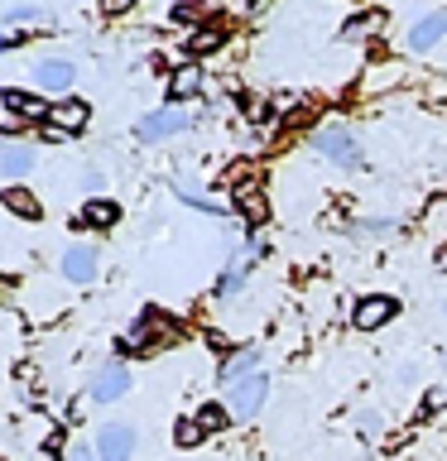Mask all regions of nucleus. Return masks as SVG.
I'll return each mask as SVG.
<instances>
[{
  "label": "nucleus",
  "instance_id": "nucleus-1",
  "mask_svg": "<svg viewBox=\"0 0 447 461\" xmlns=\"http://www.w3.org/2000/svg\"><path fill=\"white\" fill-rule=\"evenodd\" d=\"M173 341H178V322H173V317H164V312H144L140 322L125 331L121 351H125V356H150V351H159V346H173Z\"/></svg>",
  "mask_w": 447,
  "mask_h": 461
},
{
  "label": "nucleus",
  "instance_id": "nucleus-2",
  "mask_svg": "<svg viewBox=\"0 0 447 461\" xmlns=\"http://www.w3.org/2000/svg\"><path fill=\"white\" fill-rule=\"evenodd\" d=\"M265 399H269V375H245V380H236V384H226V409H231V418H255L260 409H265Z\"/></svg>",
  "mask_w": 447,
  "mask_h": 461
},
{
  "label": "nucleus",
  "instance_id": "nucleus-3",
  "mask_svg": "<svg viewBox=\"0 0 447 461\" xmlns=\"http://www.w3.org/2000/svg\"><path fill=\"white\" fill-rule=\"evenodd\" d=\"M317 154H327L337 168H356L360 158H366V154H360V140L346 125H323V130H317Z\"/></svg>",
  "mask_w": 447,
  "mask_h": 461
},
{
  "label": "nucleus",
  "instance_id": "nucleus-4",
  "mask_svg": "<svg viewBox=\"0 0 447 461\" xmlns=\"http://www.w3.org/2000/svg\"><path fill=\"white\" fill-rule=\"evenodd\" d=\"M187 125H193V115H183L178 106H164V111L144 115V121L135 125V135H140L144 144H159V140H173V135H183Z\"/></svg>",
  "mask_w": 447,
  "mask_h": 461
},
{
  "label": "nucleus",
  "instance_id": "nucleus-5",
  "mask_svg": "<svg viewBox=\"0 0 447 461\" xmlns=\"http://www.w3.org/2000/svg\"><path fill=\"white\" fill-rule=\"evenodd\" d=\"M96 456L101 461H130L135 456V428L130 423H106L96 432Z\"/></svg>",
  "mask_w": 447,
  "mask_h": 461
},
{
  "label": "nucleus",
  "instance_id": "nucleus-6",
  "mask_svg": "<svg viewBox=\"0 0 447 461\" xmlns=\"http://www.w3.org/2000/svg\"><path fill=\"white\" fill-rule=\"evenodd\" d=\"M442 39H447V10L418 14V20L409 24V49H414V53H433Z\"/></svg>",
  "mask_w": 447,
  "mask_h": 461
},
{
  "label": "nucleus",
  "instance_id": "nucleus-7",
  "mask_svg": "<svg viewBox=\"0 0 447 461\" xmlns=\"http://www.w3.org/2000/svg\"><path fill=\"white\" fill-rule=\"evenodd\" d=\"M395 312H399V303L389 298V294H370V298H360V303H356L351 322H356V331H375V327H385Z\"/></svg>",
  "mask_w": 447,
  "mask_h": 461
},
{
  "label": "nucleus",
  "instance_id": "nucleus-8",
  "mask_svg": "<svg viewBox=\"0 0 447 461\" xmlns=\"http://www.w3.org/2000/svg\"><path fill=\"white\" fill-rule=\"evenodd\" d=\"M87 121H92V106L78 101V96H63L49 115V130H58V135H78V130H87Z\"/></svg>",
  "mask_w": 447,
  "mask_h": 461
},
{
  "label": "nucleus",
  "instance_id": "nucleus-9",
  "mask_svg": "<svg viewBox=\"0 0 447 461\" xmlns=\"http://www.w3.org/2000/svg\"><path fill=\"white\" fill-rule=\"evenodd\" d=\"M0 106L14 111V115H29V121H49L53 115L49 101H43L39 92H24V86H5V92H0Z\"/></svg>",
  "mask_w": 447,
  "mask_h": 461
},
{
  "label": "nucleus",
  "instance_id": "nucleus-10",
  "mask_svg": "<svg viewBox=\"0 0 447 461\" xmlns=\"http://www.w3.org/2000/svg\"><path fill=\"white\" fill-rule=\"evenodd\" d=\"M130 389V370L121 366V360H111V366H101L96 370V380H92V399L96 403H115Z\"/></svg>",
  "mask_w": 447,
  "mask_h": 461
},
{
  "label": "nucleus",
  "instance_id": "nucleus-11",
  "mask_svg": "<svg viewBox=\"0 0 447 461\" xmlns=\"http://www.w3.org/2000/svg\"><path fill=\"white\" fill-rule=\"evenodd\" d=\"M72 77H78V68H72L68 58H43V63L34 68V86H39V92H68Z\"/></svg>",
  "mask_w": 447,
  "mask_h": 461
},
{
  "label": "nucleus",
  "instance_id": "nucleus-12",
  "mask_svg": "<svg viewBox=\"0 0 447 461\" xmlns=\"http://www.w3.org/2000/svg\"><path fill=\"white\" fill-rule=\"evenodd\" d=\"M63 279L68 284H92L96 279V250L92 245H68L63 250Z\"/></svg>",
  "mask_w": 447,
  "mask_h": 461
},
{
  "label": "nucleus",
  "instance_id": "nucleus-13",
  "mask_svg": "<svg viewBox=\"0 0 447 461\" xmlns=\"http://www.w3.org/2000/svg\"><path fill=\"white\" fill-rule=\"evenodd\" d=\"M236 207L245 212V221H251V226H265V221H269V197L260 193L255 183H241V193H236Z\"/></svg>",
  "mask_w": 447,
  "mask_h": 461
},
{
  "label": "nucleus",
  "instance_id": "nucleus-14",
  "mask_svg": "<svg viewBox=\"0 0 447 461\" xmlns=\"http://www.w3.org/2000/svg\"><path fill=\"white\" fill-rule=\"evenodd\" d=\"M78 221H82V226H92V230H111L115 221H121V207H115L111 197H92V202L82 207Z\"/></svg>",
  "mask_w": 447,
  "mask_h": 461
},
{
  "label": "nucleus",
  "instance_id": "nucleus-15",
  "mask_svg": "<svg viewBox=\"0 0 447 461\" xmlns=\"http://www.w3.org/2000/svg\"><path fill=\"white\" fill-rule=\"evenodd\" d=\"M0 202H5V212H14V216H24V221H39L43 216V207H39V197L29 193V187H5V193H0Z\"/></svg>",
  "mask_w": 447,
  "mask_h": 461
},
{
  "label": "nucleus",
  "instance_id": "nucleus-16",
  "mask_svg": "<svg viewBox=\"0 0 447 461\" xmlns=\"http://www.w3.org/2000/svg\"><path fill=\"white\" fill-rule=\"evenodd\" d=\"M255 370H260V351H255V346L231 351V356L222 360V380H226V384H236V380H245V375H255Z\"/></svg>",
  "mask_w": 447,
  "mask_h": 461
},
{
  "label": "nucleus",
  "instance_id": "nucleus-17",
  "mask_svg": "<svg viewBox=\"0 0 447 461\" xmlns=\"http://www.w3.org/2000/svg\"><path fill=\"white\" fill-rule=\"evenodd\" d=\"M169 96H173V101H193V96H202V68L183 63V68L169 77Z\"/></svg>",
  "mask_w": 447,
  "mask_h": 461
},
{
  "label": "nucleus",
  "instance_id": "nucleus-18",
  "mask_svg": "<svg viewBox=\"0 0 447 461\" xmlns=\"http://www.w3.org/2000/svg\"><path fill=\"white\" fill-rule=\"evenodd\" d=\"M29 168H34V154H29L24 144H5V149H0V173H5V178H24Z\"/></svg>",
  "mask_w": 447,
  "mask_h": 461
},
{
  "label": "nucleus",
  "instance_id": "nucleus-19",
  "mask_svg": "<svg viewBox=\"0 0 447 461\" xmlns=\"http://www.w3.org/2000/svg\"><path fill=\"white\" fill-rule=\"evenodd\" d=\"M380 24H385V14H380V10H370V14H360V20L346 24V29H342V39H346V43H366Z\"/></svg>",
  "mask_w": 447,
  "mask_h": 461
},
{
  "label": "nucleus",
  "instance_id": "nucleus-20",
  "mask_svg": "<svg viewBox=\"0 0 447 461\" xmlns=\"http://www.w3.org/2000/svg\"><path fill=\"white\" fill-rule=\"evenodd\" d=\"M193 418H197V428H202V432H222V428L231 423V409H226V403H202Z\"/></svg>",
  "mask_w": 447,
  "mask_h": 461
},
{
  "label": "nucleus",
  "instance_id": "nucleus-21",
  "mask_svg": "<svg viewBox=\"0 0 447 461\" xmlns=\"http://www.w3.org/2000/svg\"><path fill=\"white\" fill-rule=\"evenodd\" d=\"M222 43H226V34H222V29H216V24H202V29H193V39H187V49H193V53H216Z\"/></svg>",
  "mask_w": 447,
  "mask_h": 461
},
{
  "label": "nucleus",
  "instance_id": "nucleus-22",
  "mask_svg": "<svg viewBox=\"0 0 447 461\" xmlns=\"http://www.w3.org/2000/svg\"><path fill=\"white\" fill-rule=\"evenodd\" d=\"M245 279H251V269H245V265H231V269L222 274V279H216V298H231V294H241V288H245Z\"/></svg>",
  "mask_w": 447,
  "mask_h": 461
},
{
  "label": "nucleus",
  "instance_id": "nucleus-23",
  "mask_svg": "<svg viewBox=\"0 0 447 461\" xmlns=\"http://www.w3.org/2000/svg\"><path fill=\"white\" fill-rule=\"evenodd\" d=\"M202 438H207V432L197 428V418H178V423H173V442H178L183 452H187V447H197Z\"/></svg>",
  "mask_w": 447,
  "mask_h": 461
},
{
  "label": "nucleus",
  "instance_id": "nucleus-24",
  "mask_svg": "<svg viewBox=\"0 0 447 461\" xmlns=\"http://www.w3.org/2000/svg\"><path fill=\"white\" fill-rule=\"evenodd\" d=\"M356 432H360V438H380V432H385V413L380 409H356Z\"/></svg>",
  "mask_w": 447,
  "mask_h": 461
},
{
  "label": "nucleus",
  "instance_id": "nucleus-25",
  "mask_svg": "<svg viewBox=\"0 0 447 461\" xmlns=\"http://www.w3.org/2000/svg\"><path fill=\"white\" fill-rule=\"evenodd\" d=\"M68 461H101V456H96V447L78 442V447H72V452H68Z\"/></svg>",
  "mask_w": 447,
  "mask_h": 461
},
{
  "label": "nucleus",
  "instance_id": "nucleus-26",
  "mask_svg": "<svg viewBox=\"0 0 447 461\" xmlns=\"http://www.w3.org/2000/svg\"><path fill=\"white\" fill-rule=\"evenodd\" d=\"M442 403H447V389H428V399H424V409L433 413V409H442Z\"/></svg>",
  "mask_w": 447,
  "mask_h": 461
},
{
  "label": "nucleus",
  "instance_id": "nucleus-27",
  "mask_svg": "<svg viewBox=\"0 0 447 461\" xmlns=\"http://www.w3.org/2000/svg\"><path fill=\"white\" fill-rule=\"evenodd\" d=\"M360 230H366V236H389V230H395V221H366Z\"/></svg>",
  "mask_w": 447,
  "mask_h": 461
},
{
  "label": "nucleus",
  "instance_id": "nucleus-28",
  "mask_svg": "<svg viewBox=\"0 0 447 461\" xmlns=\"http://www.w3.org/2000/svg\"><path fill=\"white\" fill-rule=\"evenodd\" d=\"M207 346H212V351H216V356H226V351H231V346H226V337H222V331H207Z\"/></svg>",
  "mask_w": 447,
  "mask_h": 461
},
{
  "label": "nucleus",
  "instance_id": "nucleus-29",
  "mask_svg": "<svg viewBox=\"0 0 447 461\" xmlns=\"http://www.w3.org/2000/svg\"><path fill=\"white\" fill-rule=\"evenodd\" d=\"M433 265H438V274H447V245H442L438 255H433Z\"/></svg>",
  "mask_w": 447,
  "mask_h": 461
},
{
  "label": "nucleus",
  "instance_id": "nucleus-30",
  "mask_svg": "<svg viewBox=\"0 0 447 461\" xmlns=\"http://www.w3.org/2000/svg\"><path fill=\"white\" fill-rule=\"evenodd\" d=\"M442 370H447V356H442Z\"/></svg>",
  "mask_w": 447,
  "mask_h": 461
},
{
  "label": "nucleus",
  "instance_id": "nucleus-31",
  "mask_svg": "<svg viewBox=\"0 0 447 461\" xmlns=\"http://www.w3.org/2000/svg\"><path fill=\"white\" fill-rule=\"evenodd\" d=\"M442 317H447V312H442Z\"/></svg>",
  "mask_w": 447,
  "mask_h": 461
}]
</instances>
